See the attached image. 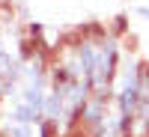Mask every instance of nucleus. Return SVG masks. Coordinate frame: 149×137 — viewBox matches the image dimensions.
I'll return each instance as SVG.
<instances>
[{"mask_svg": "<svg viewBox=\"0 0 149 137\" xmlns=\"http://www.w3.org/2000/svg\"><path fill=\"white\" fill-rule=\"evenodd\" d=\"M137 12H140L143 18H149V6H143V9H137Z\"/></svg>", "mask_w": 149, "mask_h": 137, "instance_id": "obj_3", "label": "nucleus"}, {"mask_svg": "<svg viewBox=\"0 0 149 137\" xmlns=\"http://www.w3.org/2000/svg\"><path fill=\"white\" fill-rule=\"evenodd\" d=\"M24 27L15 15L3 18L0 15V102L12 90V83L18 78V66L24 57Z\"/></svg>", "mask_w": 149, "mask_h": 137, "instance_id": "obj_1", "label": "nucleus"}, {"mask_svg": "<svg viewBox=\"0 0 149 137\" xmlns=\"http://www.w3.org/2000/svg\"><path fill=\"white\" fill-rule=\"evenodd\" d=\"M0 137H51L45 122H27V125H6L0 128Z\"/></svg>", "mask_w": 149, "mask_h": 137, "instance_id": "obj_2", "label": "nucleus"}]
</instances>
